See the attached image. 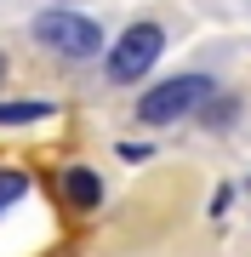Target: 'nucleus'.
<instances>
[{"label": "nucleus", "mask_w": 251, "mask_h": 257, "mask_svg": "<svg viewBox=\"0 0 251 257\" xmlns=\"http://www.w3.org/2000/svg\"><path fill=\"white\" fill-rule=\"evenodd\" d=\"M35 40L69 63H86V57L103 52V29L92 18H75V12H40L35 18Z\"/></svg>", "instance_id": "1"}, {"label": "nucleus", "mask_w": 251, "mask_h": 257, "mask_svg": "<svg viewBox=\"0 0 251 257\" xmlns=\"http://www.w3.org/2000/svg\"><path fill=\"white\" fill-rule=\"evenodd\" d=\"M205 97H211V80H205V74H183V80L154 86V92L137 103V120L143 126H177L183 114L205 109Z\"/></svg>", "instance_id": "2"}, {"label": "nucleus", "mask_w": 251, "mask_h": 257, "mask_svg": "<svg viewBox=\"0 0 251 257\" xmlns=\"http://www.w3.org/2000/svg\"><path fill=\"white\" fill-rule=\"evenodd\" d=\"M160 46H166V29L160 23H131L120 40L109 46V80H143V74L154 69V57H160Z\"/></svg>", "instance_id": "3"}, {"label": "nucleus", "mask_w": 251, "mask_h": 257, "mask_svg": "<svg viewBox=\"0 0 251 257\" xmlns=\"http://www.w3.org/2000/svg\"><path fill=\"white\" fill-rule=\"evenodd\" d=\"M63 194H69L75 206H97V200H103V183H97L92 166H69V172H63Z\"/></svg>", "instance_id": "4"}, {"label": "nucleus", "mask_w": 251, "mask_h": 257, "mask_svg": "<svg viewBox=\"0 0 251 257\" xmlns=\"http://www.w3.org/2000/svg\"><path fill=\"white\" fill-rule=\"evenodd\" d=\"M52 114V103H40V97H29V103H0V126H29V120H46Z\"/></svg>", "instance_id": "5"}, {"label": "nucleus", "mask_w": 251, "mask_h": 257, "mask_svg": "<svg viewBox=\"0 0 251 257\" xmlns=\"http://www.w3.org/2000/svg\"><path fill=\"white\" fill-rule=\"evenodd\" d=\"M23 194H29V172H18V166H0V211L18 206Z\"/></svg>", "instance_id": "6"}, {"label": "nucleus", "mask_w": 251, "mask_h": 257, "mask_svg": "<svg viewBox=\"0 0 251 257\" xmlns=\"http://www.w3.org/2000/svg\"><path fill=\"white\" fill-rule=\"evenodd\" d=\"M0 80H6V52H0Z\"/></svg>", "instance_id": "7"}]
</instances>
